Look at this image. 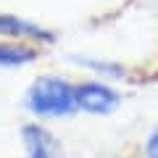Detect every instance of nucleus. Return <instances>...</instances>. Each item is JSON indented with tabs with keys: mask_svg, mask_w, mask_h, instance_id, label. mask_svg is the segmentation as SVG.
Here are the masks:
<instances>
[{
	"mask_svg": "<svg viewBox=\"0 0 158 158\" xmlns=\"http://www.w3.org/2000/svg\"><path fill=\"white\" fill-rule=\"evenodd\" d=\"M74 98H77V108L90 111V113H111L118 106V92H113L108 85H100V82L77 85Z\"/></svg>",
	"mask_w": 158,
	"mask_h": 158,
	"instance_id": "nucleus-2",
	"label": "nucleus"
},
{
	"mask_svg": "<svg viewBox=\"0 0 158 158\" xmlns=\"http://www.w3.org/2000/svg\"><path fill=\"white\" fill-rule=\"evenodd\" d=\"M0 34H11V37H32V40H42V42H50L53 34L40 29L37 24L21 21L16 16H0Z\"/></svg>",
	"mask_w": 158,
	"mask_h": 158,
	"instance_id": "nucleus-4",
	"label": "nucleus"
},
{
	"mask_svg": "<svg viewBox=\"0 0 158 158\" xmlns=\"http://www.w3.org/2000/svg\"><path fill=\"white\" fill-rule=\"evenodd\" d=\"M29 158H32V156H29Z\"/></svg>",
	"mask_w": 158,
	"mask_h": 158,
	"instance_id": "nucleus-8",
	"label": "nucleus"
},
{
	"mask_svg": "<svg viewBox=\"0 0 158 158\" xmlns=\"http://www.w3.org/2000/svg\"><path fill=\"white\" fill-rule=\"evenodd\" d=\"M71 61L82 63V66L92 69V71H100L106 77H127V69L118 66V63H106V61H92V58H71Z\"/></svg>",
	"mask_w": 158,
	"mask_h": 158,
	"instance_id": "nucleus-6",
	"label": "nucleus"
},
{
	"mask_svg": "<svg viewBox=\"0 0 158 158\" xmlns=\"http://www.w3.org/2000/svg\"><path fill=\"white\" fill-rule=\"evenodd\" d=\"M37 53L27 45H16V42H0V66H24L32 63Z\"/></svg>",
	"mask_w": 158,
	"mask_h": 158,
	"instance_id": "nucleus-5",
	"label": "nucleus"
},
{
	"mask_svg": "<svg viewBox=\"0 0 158 158\" xmlns=\"http://www.w3.org/2000/svg\"><path fill=\"white\" fill-rule=\"evenodd\" d=\"M145 156L148 158H158V129L148 137V145H145Z\"/></svg>",
	"mask_w": 158,
	"mask_h": 158,
	"instance_id": "nucleus-7",
	"label": "nucleus"
},
{
	"mask_svg": "<svg viewBox=\"0 0 158 158\" xmlns=\"http://www.w3.org/2000/svg\"><path fill=\"white\" fill-rule=\"evenodd\" d=\"M27 108L37 116L45 118H58L69 116L77 108V98H74V87L58 77H42L37 79L27 92Z\"/></svg>",
	"mask_w": 158,
	"mask_h": 158,
	"instance_id": "nucleus-1",
	"label": "nucleus"
},
{
	"mask_svg": "<svg viewBox=\"0 0 158 158\" xmlns=\"http://www.w3.org/2000/svg\"><path fill=\"white\" fill-rule=\"evenodd\" d=\"M24 148L32 158H61V148H58L56 137L40 124H27L21 129Z\"/></svg>",
	"mask_w": 158,
	"mask_h": 158,
	"instance_id": "nucleus-3",
	"label": "nucleus"
}]
</instances>
